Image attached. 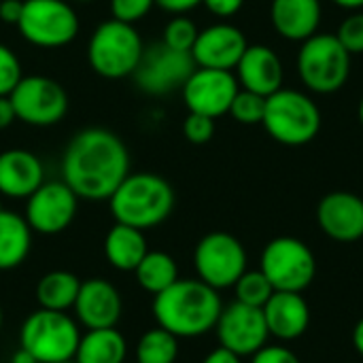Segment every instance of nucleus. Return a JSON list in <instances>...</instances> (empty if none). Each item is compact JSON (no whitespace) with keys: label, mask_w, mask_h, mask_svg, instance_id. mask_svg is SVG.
I'll use <instances>...</instances> for the list:
<instances>
[{"label":"nucleus","mask_w":363,"mask_h":363,"mask_svg":"<svg viewBox=\"0 0 363 363\" xmlns=\"http://www.w3.org/2000/svg\"><path fill=\"white\" fill-rule=\"evenodd\" d=\"M321 232L336 242H357L363 238V200L351 191H332L317 206Z\"/></svg>","instance_id":"nucleus-18"},{"label":"nucleus","mask_w":363,"mask_h":363,"mask_svg":"<svg viewBox=\"0 0 363 363\" xmlns=\"http://www.w3.org/2000/svg\"><path fill=\"white\" fill-rule=\"evenodd\" d=\"M323 17L321 0H272L270 19L274 30L296 43H304L317 34Z\"/></svg>","instance_id":"nucleus-22"},{"label":"nucleus","mask_w":363,"mask_h":363,"mask_svg":"<svg viewBox=\"0 0 363 363\" xmlns=\"http://www.w3.org/2000/svg\"><path fill=\"white\" fill-rule=\"evenodd\" d=\"M262 125L272 140L287 147H302L317 138L321 130V111L308 94L281 87L266 98Z\"/></svg>","instance_id":"nucleus-5"},{"label":"nucleus","mask_w":363,"mask_h":363,"mask_svg":"<svg viewBox=\"0 0 363 363\" xmlns=\"http://www.w3.org/2000/svg\"><path fill=\"white\" fill-rule=\"evenodd\" d=\"M336 38L340 40V45L351 53V55H362L363 53V11H353V15H349L338 32Z\"/></svg>","instance_id":"nucleus-33"},{"label":"nucleus","mask_w":363,"mask_h":363,"mask_svg":"<svg viewBox=\"0 0 363 363\" xmlns=\"http://www.w3.org/2000/svg\"><path fill=\"white\" fill-rule=\"evenodd\" d=\"M17 30L38 49H62L79 36L81 23L68 0H26Z\"/></svg>","instance_id":"nucleus-8"},{"label":"nucleus","mask_w":363,"mask_h":363,"mask_svg":"<svg viewBox=\"0 0 363 363\" xmlns=\"http://www.w3.org/2000/svg\"><path fill=\"white\" fill-rule=\"evenodd\" d=\"M238 89L240 85L232 70L196 66L185 85L181 87V94L189 113H200L211 119H217L230 113L232 100Z\"/></svg>","instance_id":"nucleus-14"},{"label":"nucleus","mask_w":363,"mask_h":363,"mask_svg":"<svg viewBox=\"0 0 363 363\" xmlns=\"http://www.w3.org/2000/svg\"><path fill=\"white\" fill-rule=\"evenodd\" d=\"M264 111H266V96H259L249 89H238V94L232 100L230 115L242 123V125H257L264 121Z\"/></svg>","instance_id":"nucleus-30"},{"label":"nucleus","mask_w":363,"mask_h":363,"mask_svg":"<svg viewBox=\"0 0 363 363\" xmlns=\"http://www.w3.org/2000/svg\"><path fill=\"white\" fill-rule=\"evenodd\" d=\"M234 70L238 85L259 96L268 98L283 87V62L277 51L266 45H249Z\"/></svg>","instance_id":"nucleus-19"},{"label":"nucleus","mask_w":363,"mask_h":363,"mask_svg":"<svg viewBox=\"0 0 363 363\" xmlns=\"http://www.w3.org/2000/svg\"><path fill=\"white\" fill-rule=\"evenodd\" d=\"M174 200V189L164 177L155 172H130L108 198V208L115 223L145 232L162 225L172 215Z\"/></svg>","instance_id":"nucleus-3"},{"label":"nucleus","mask_w":363,"mask_h":363,"mask_svg":"<svg viewBox=\"0 0 363 363\" xmlns=\"http://www.w3.org/2000/svg\"><path fill=\"white\" fill-rule=\"evenodd\" d=\"M223 311L219 291L200 279H179L153 296V317L177 338H200L215 330Z\"/></svg>","instance_id":"nucleus-2"},{"label":"nucleus","mask_w":363,"mask_h":363,"mask_svg":"<svg viewBox=\"0 0 363 363\" xmlns=\"http://www.w3.org/2000/svg\"><path fill=\"white\" fill-rule=\"evenodd\" d=\"M353 347L359 353V357H363V317L357 321V325L353 328Z\"/></svg>","instance_id":"nucleus-42"},{"label":"nucleus","mask_w":363,"mask_h":363,"mask_svg":"<svg viewBox=\"0 0 363 363\" xmlns=\"http://www.w3.org/2000/svg\"><path fill=\"white\" fill-rule=\"evenodd\" d=\"M194 68H196V62L191 53L170 49L168 45L160 40L149 47L145 45L143 57L132 77L136 81V87L143 94L168 96L185 85Z\"/></svg>","instance_id":"nucleus-12"},{"label":"nucleus","mask_w":363,"mask_h":363,"mask_svg":"<svg viewBox=\"0 0 363 363\" xmlns=\"http://www.w3.org/2000/svg\"><path fill=\"white\" fill-rule=\"evenodd\" d=\"M15 121H17V117H15V108L11 104V98L0 96V132L6 130L9 125H13Z\"/></svg>","instance_id":"nucleus-41"},{"label":"nucleus","mask_w":363,"mask_h":363,"mask_svg":"<svg viewBox=\"0 0 363 363\" xmlns=\"http://www.w3.org/2000/svg\"><path fill=\"white\" fill-rule=\"evenodd\" d=\"M77 319L87 330L117 328L123 313V300L119 289L104 279L81 281L77 302L72 306Z\"/></svg>","instance_id":"nucleus-17"},{"label":"nucleus","mask_w":363,"mask_h":363,"mask_svg":"<svg viewBox=\"0 0 363 363\" xmlns=\"http://www.w3.org/2000/svg\"><path fill=\"white\" fill-rule=\"evenodd\" d=\"M194 268L208 287L217 291L230 289L247 272V251L236 236L211 232L194 249Z\"/></svg>","instance_id":"nucleus-11"},{"label":"nucleus","mask_w":363,"mask_h":363,"mask_svg":"<svg viewBox=\"0 0 363 363\" xmlns=\"http://www.w3.org/2000/svg\"><path fill=\"white\" fill-rule=\"evenodd\" d=\"M332 2L347 11H362L363 9V0H332Z\"/></svg>","instance_id":"nucleus-44"},{"label":"nucleus","mask_w":363,"mask_h":363,"mask_svg":"<svg viewBox=\"0 0 363 363\" xmlns=\"http://www.w3.org/2000/svg\"><path fill=\"white\" fill-rule=\"evenodd\" d=\"M247 47L249 43L240 28L228 21H219L198 32L191 57L198 68L234 70Z\"/></svg>","instance_id":"nucleus-16"},{"label":"nucleus","mask_w":363,"mask_h":363,"mask_svg":"<svg viewBox=\"0 0 363 363\" xmlns=\"http://www.w3.org/2000/svg\"><path fill=\"white\" fill-rule=\"evenodd\" d=\"M251 363H302L300 357L287 349V347H279V345H272V347H264L259 349L253 357H251Z\"/></svg>","instance_id":"nucleus-36"},{"label":"nucleus","mask_w":363,"mask_h":363,"mask_svg":"<svg viewBox=\"0 0 363 363\" xmlns=\"http://www.w3.org/2000/svg\"><path fill=\"white\" fill-rule=\"evenodd\" d=\"M21 77L23 68L17 53L9 45L0 43V96H9L21 81Z\"/></svg>","instance_id":"nucleus-32"},{"label":"nucleus","mask_w":363,"mask_h":363,"mask_svg":"<svg viewBox=\"0 0 363 363\" xmlns=\"http://www.w3.org/2000/svg\"><path fill=\"white\" fill-rule=\"evenodd\" d=\"M357 117H359V123L363 125V96L362 100H359V108H357Z\"/></svg>","instance_id":"nucleus-45"},{"label":"nucleus","mask_w":363,"mask_h":363,"mask_svg":"<svg viewBox=\"0 0 363 363\" xmlns=\"http://www.w3.org/2000/svg\"><path fill=\"white\" fill-rule=\"evenodd\" d=\"M200 4H202V0H155V6H160L162 11L172 13V15H185Z\"/></svg>","instance_id":"nucleus-39"},{"label":"nucleus","mask_w":363,"mask_h":363,"mask_svg":"<svg viewBox=\"0 0 363 363\" xmlns=\"http://www.w3.org/2000/svg\"><path fill=\"white\" fill-rule=\"evenodd\" d=\"M183 136L191 145H204L215 136V119L200 115V113H189L183 121Z\"/></svg>","instance_id":"nucleus-35"},{"label":"nucleus","mask_w":363,"mask_h":363,"mask_svg":"<svg viewBox=\"0 0 363 363\" xmlns=\"http://www.w3.org/2000/svg\"><path fill=\"white\" fill-rule=\"evenodd\" d=\"M134 274H136L138 285L147 294L157 296L179 281V266L174 257L164 251H147V255L143 257Z\"/></svg>","instance_id":"nucleus-27"},{"label":"nucleus","mask_w":363,"mask_h":363,"mask_svg":"<svg viewBox=\"0 0 363 363\" xmlns=\"http://www.w3.org/2000/svg\"><path fill=\"white\" fill-rule=\"evenodd\" d=\"M60 170L79 200L102 202L130 174V151L119 134L106 128H83L66 145Z\"/></svg>","instance_id":"nucleus-1"},{"label":"nucleus","mask_w":363,"mask_h":363,"mask_svg":"<svg viewBox=\"0 0 363 363\" xmlns=\"http://www.w3.org/2000/svg\"><path fill=\"white\" fill-rule=\"evenodd\" d=\"M198 32H200L198 26H196L189 17L177 15V17H172V19L164 26L162 43L168 45L170 49L191 53L194 43H196V38H198Z\"/></svg>","instance_id":"nucleus-31"},{"label":"nucleus","mask_w":363,"mask_h":363,"mask_svg":"<svg viewBox=\"0 0 363 363\" xmlns=\"http://www.w3.org/2000/svg\"><path fill=\"white\" fill-rule=\"evenodd\" d=\"M81 340L79 325L68 313L38 308L30 313L19 332V347L38 363H66L74 359Z\"/></svg>","instance_id":"nucleus-6"},{"label":"nucleus","mask_w":363,"mask_h":363,"mask_svg":"<svg viewBox=\"0 0 363 363\" xmlns=\"http://www.w3.org/2000/svg\"><path fill=\"white\" fill-rule=\"evenodd\" d=\"M259 270L272 283L274 291L302 294L317 277V257L300 238L279 236L264 247Z\"/></svg>","instance_id":"nucleus-9"},{"label":"nucleus","mask_w":363,"mask_h":363,"mask_svg":"<svg viewBox=\"0 0 363 363\" xmlns=\"http://www.w3.org/2000/svg\"><path fill=\"white\" fill-rule=\"evenodd\" d=\"M202 363H242V357L232 353V351H228V349H223V347H219V349L211 351L202 359Z\"/></svg>","instance_id":"nucleus-40"},{"label":"nucleus","mask_w":363,"mask_h":363,"mask_svg":"<svg viewBox=\"0 0 363 363\" xmlns=\"http://www.w3.org/2000/svg\"><path fill=\"white\" fill-rule=\"evenodd\" d=\"M298 74L308 91L334 94L351 77V53L336 34H313L298 51Z\"/></svg>","instance_id":"nucleus-7"},{"label":"nucleus","mask_w":363,"mask_h":363,"mask_svg":"<svg viewBox=\"0 0 363 363\" xmlns=\"http://www.w3.org/2000/svg\"><path fill=\"white\" fill-rule=\"evenodd\" d=\"M179 357V338L164 328L147 330L136 345V363H174Z\"/></svg>","instance_id":"nucleus-28"},{"label":"nucleus","mask_w":363,"mask_h":363,"mask_svg":"<svg viewBox=\"0 0 363 363\" xmlns=\"http://www.w3.org/2000/svg\"><path fill=\"white\" fill-rule=\"evenodd\" d=\"M128 355V342L117 328L87 330L81 336L74 363H123Z\"/></svg>","instance_id":"nucleus-25"},{"label":"nucleus","mask_w":363,"mask_h":363,"mask_svg":"<svg viewBox=\"0 0 363 363\" xmlns=\"http://www.w3.org/2000/svg\"><path fill=\"white\" fill-rule=\"evenodd\" d=\"M234 294H236V302L255 306V308H264V304L272 298L274 287L262 270H247L236 281Z\"/></svg>","instance_id":"nucleus-29"},{"label":"nucleus","mask_w":363,"mask_h":363,"mask_svg":"<svg viewBox=\"0 0 363 363\" xmlns=\"http://www.w3.org/2000/svg\"><path fill=\"white\" fill-rule=\"evenodd\" d=\"M66 363H74V362H66Z\"/></svg>","instance_id":"nucleus-49"},{"label":"nucleus","mask_w":363,"mask_h":363,"mask_svg":"<svg viewBox=\"0 0 363 363\" xmlns=\"http://www.w3.org/2000/svg\"><path fill=\"white\" fill-rule=\"evenodd\" d=\"M145 43L136 26L106 19L96 26L87 43L89 68L108 81L132 77L143 57Z\"/></svg>","instance_id":"nucleus-4"},{"label":"nucleus","mask_w":363,"mask_h":363,"mask_svg":"<svg viewBox=\"0 0 363 363\" xmlns=\"http://www.w3.org/2000/svg\"><path fill=\"white\" fill-rule=\"evenodd\" d=\"M153 6H155V0H108L111 17L123 23H132V26L145 19Z\"/></svg>","instance_id":"nucleus-34"},{"label":"nucleus","mask_w":363,"mask_h":363,"mask_svg":"<svg viewBox=\"0 0 363 363\" xmlns=\"http://www.w3.org/2000/svg\"><path fill=\"white\" fill-rule=\"evenodd\" d=\"M2 208H4V206H2V200H0V211H2Z\"/></svg>","instance_id":"nucleus-48"},{"label":"nucleus","mask_w":363,"mask_h":363,"mask_svg":"<svg viewBox=\"0 0 363 363\" xmlns=\"http://www.w3.org/2000/svg\"><path fill=\"white\" fill-rule=\"evenodd\" d=\"M215 332L219 338V347L240 357H253L259 349L266 347L270 338L262 308L247 306L240 302L223 306Z\"/></svg>","instance_id":"nucleus-15"},{"label":"nucleus","mask_w":363,"mask_h":363,"mask_svg":"<svg viewBox=\"0 0 363 363\" xmlns=\"http://www.w3.org/2000/svg\"><path fill=\"white\" fill-rule=\"evenodd\" d=\"M9 98L17 121L32 128L57 125L70 108L64 85L45 74H23Z\"/></svg>","instance_id":"nucleus-10"},{"label":"nucleus","mask_w":363,"mask_h":363,"mask_svg":"<svg viewBox=\"0 0 363 363\" xmlns=\"http://www.w3.org/2000/svg\"><path fill=\"white\" fill-rule=\"evenodd\" d=\"M270 336L281 342L298 340L311 328V306L302 294L274 291L262 308Z\"/></svg>","instance_id":"nucleus-20"},{"label":"nucleus","mask_w":363,"mask_h":363,"mask_svg":"<svg viewBox=\"0 0 363 363\" xmlns=\"http://www.w3.org/2000/svg\"><path fill=\"white\" fill-rule=\"evenodd\" d=\"M26 0H0V21L9 26H17L23 13Z\"/></svg>","instance_id":"nucleus-38"},{"label":"nucleus","mask_w":363,"mask_h":363,"mask_svg":"<svg viewBox=\"0 0 363 363\" xmlns=\"http://www.w3.org/2000/svg\"><path fill=\"white\" fill-rule=\"evenodd\" d=\"M74 2H91V0H74Z\"/></svg>","instance_id":"nucleus-47"},{"label":"nucleus","mask_w":363,"mask_h":363,"mask_svg":"<svg viewBox=\"0 0 363 363\" xmlns=\"http://www.w3.org/2000/svg\"><path fill=\"white\" fill-rule=\"evenodd\" d=\"M104 257L119 272H134L147 255V238L143 230L115 223L104 236Z\"/></svg>","instance_id":"nucleus-23"},{"label":"nucleus","mask_w":363,"mask_h":363,"mask_svg":"<svg viewBox=\"0 0 363 363\" xmlns=\"http://www.w3.org/2000/svg\"><path fill=\"white\" fill-rule=\"evenodd\" d=\"M202 4L208 9V13L221 19H228V17H234L242 9L245 0H202Z\"/></svg>","instance_id":"nucleus-37"},{"label":"nucleus","mask_w":363,"mask_h":363,"mask_svg":"<svg viewBox=\"0 0 363 363\" xmlns=\"http://www.w3.org/2000/svg\"><path fill=\"white\" fill-rule=\"evenodd\" d=\"M32 249V230L26 217L2 208L0 211V272L19 268Z\"/></svg>","instance_id":"nucleus-24"},{"label":"nucleus","mask_w":363,"mask_h":363,"mask_svg":"<svg viewBox=\"0 0 363 363\" xmlns=\"http://www.w3.org/2000/svg\"><path fill=\"white\" fill-rule=\"evenodd\" d=\"M81 281L68 270H51L36 283V302L40 308L68 313L79 296Z\"/></svg>","instance_id":"nucleus-26"},{"label":"nucleus","mask_w":363,"mask_h":363,"mask_svg":"<svg viewBox=\"0 0 363 363\" xmlns=\"http://www.w3.org/2000/svg\"><path fill=\"white\" fill-rule=\"evenodd\" d=\"M11 363H38V362H36V359H34L26 349H21V347H19V349L11 355Z\"/></svg>","instance_id":"nucleus-43"},{"label":"nucleus","mask_w":363,"mask_h":363,"mask_svg":"<svg viewBox=\"0 0 363 363\" xmlns=\"http://www.w3.org/2000/svg\"><path fill=\"white\" fill-rule=\"evenodd\" d=\"M45 183V166L28 149H6L0 153V196L28 200Z\"/></svg>","instance_id":"nucleus-21"},{"label":"nucleus","mask_w":363,"mask_h":363,"mask_svg":"<svg viewBox=\"0 0 363 363\" xmlns=\"http://www.w3.org/2000/svg\"><path fill=\"white\" fill-rule=\"evenodd\" d=\"M79 196L64 181H45L26 200V221L32 232L55 236L70 228L77 217Z\"/></svg>","instance_id":"nucleus-13"},{"label":"nucleus","mask_w":363,"mask_h":363,"mask_svg":"<svg viewBox=\"0 0 363 363\" xmlns=\"http://www.w3.org/2000/svg\"><path fill=\"white\" fill-rule=\"evenodd\" d=\"M2 321H4V315H2V308H0V330H2Z\"/></svg>","instance_id":"nucleus-46"}]
</instances>
